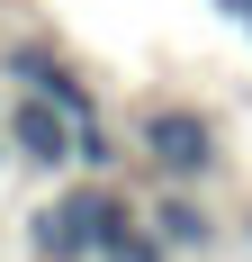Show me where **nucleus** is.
Wrapping results in <instances>:
<instances>
[{
  "label": "nucleus",
  "instance_id": "5",
  "mask_svg": "<svg viewBox=\"0 0 252 262\" xmlns=\"http://www.w3.org/2000/svg\"><path fill=\"white\" fill-rule=\"evenodd\" d=\"M243 235H252V226H243Z\"/></svg>",
  "mask_w": 252,
  "mask_h": 262
},
{
  "label": "nucleus",
  "instance_id": "4",
  "mask_svg": "<svg viewBox=\"0 0 252 262\" xmlns=\"http://www.w3.org/2000/svg\"><path fill=\"white\" fill-rule=\"evenodd\" d=\"M153 235H162V253H207V244H216V217H207L198 199L162 190V199H153Z\"/></svg>",
  "mask_w": 252,
  "mask_h": 262
},
{
  "label": "nucleus",
  "instance_id": "3",
  "mask_svg": "<svg viewBox=\"0 0 252 262\" xmlns=\"http://www.w3.org/2000/svg\"><path fill=\"white\" fill-rule=\"evenodd\" d=\"M0 73H9V91H36V100H54L63 118H99L90 91H81V73L63 63V46H45V36H9V46H0Z\"/></svg>",
  "mask_w": 252,
  "mask_h": 262
},
{
  "label": "nucleus",
  "instance_id": "1",
  "mask_svg": "<svg viewBox=\"0 0 252 262\" xmlns=\"http://www.w3.org/2000/svg\"><path fill=\"white\" fill-rule=\"evenodd\" d=\"M135 145H144V163H153L171 190L207 181V172L225 163V145H216V118H207V108H189V100H153L144 118H135Z\"/></svg>",
  "mask_w": 252,
  "mask_h": 262
},
{
  "label": "nucleus",
  "instance_id": "2",
  "mask_svg": "<svg viewBox=\"0 0 252 262\" xmlns=\"http://www.w3.org/2000/svg\"><path fill=\"white\" fill-rule=\"evenodd\" d=\"M72 127L81 118H63V108L36 100V91H9V100H0V136H9V154H18L27 172H63V163H72Z\"/></svg>",
  "mask_w": 252,
  "mask_h": 262
}]
</instances>
